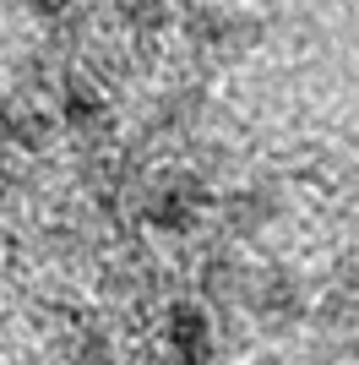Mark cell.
Masks as SVG:
<instances>
[{"label": "cell", "mask_w": 359, "mask_h": 365, "mask_svg": "<svg viewBox=\"0 0 359 365\" xmlns=\"http://www.w3.org/2000/svg\"><path fill=\"white\" fill-rule=\"evenodd\" d=\"M169 338H175V349L185 354L191 365L207 360V317L196 311V305H175V317H169Z\"/></svg>", "instance_id": "cell-1"}]
</instances>
